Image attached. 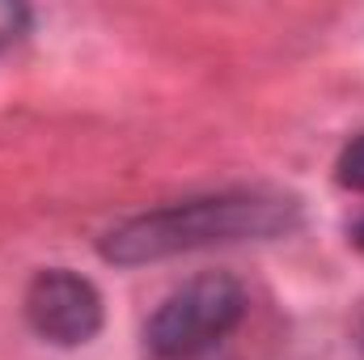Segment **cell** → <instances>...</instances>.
<instances>
[{"instance_id":"1","label":"cell","mask_w":364,"mask_h":360,"mask_svg":"<svg viewBox=\"0 0 364 360\" xmlns=\"http://www.w3.org/2000/svg\"><path fill=\"white\" fill-rule=\"evenodd\" d=\"M301 208L288 195L275 191H220L203 199H182L153 208L144 216H132L114 225L102 238V259L119 268L136 263H161L174 255H195L212 246H237V242H267L296 229Z\"/></svg>"},{"instance_id":"3","label":"cell","mask_w":364,"mask_h":360,"mask_svg":"<svg viewBox=\"0 0 364 360\" xmlns=\"http://www.w3.org/2000/svg\"><path fill=\"white\" fill-rule=\"evenodd\" d=\"M26 318L34 335H43L47 344H60V348L90 344L102 331V292L68 268L38 271L26 292Z\"/></svg>"},{"instance_id":"2","label":"cell","mask_w":364,"mask_h":360,"mask_svg":"<svg viewBox=\"0 0 364 360\" xmlns=\"http://www.w3.org/2000/svg\"><path fill=\"white\" fill-rule=\"evenodd\" d=\"M246 314V288L225 275L208 271L174 288L149 318L144 344L161 360H195L212 352Z\"/></svg>"},{"instance_id":"4","label":"cell","mask_w":364,"mask_h":360,"mask_svg":"<svg viewBox=\"0 0 364 360\" xmlns=\"http://www.w3.org/2000/svg\"><path fill=\"white\" fill-rule=\"evenodd\" d=\"M335 179H339V186H348V191H364V132L339 153Z\"/></svg>"},{"instance_id":"5","label":"cell","mask_w":364,"mask_h":360,"mask_svg":"<svg viewBox=\"0 0 364 360\" xmlns=\"http://www.w3.org/2000/svg\"><path fill=\"white\" fill-rule=\"evenodd\" d=\"M26 30H30V9L13 4V0H0V47L17 43Z\"/></svg>"},{"instance_id":"6","label":"cell","mask_w":364,"mask_h":360,"mask_svg":"<svg viewBox=\"0 0 364 360\" xmlns=\"http://www.w3.org/2000/svg\"><path fill=\"white\" fill-rule=\"evenodd\" d=\"M352 242H356V246H360V250H364V221H360V225H356V233H352Z\"/></svg>"}]
</instances>
